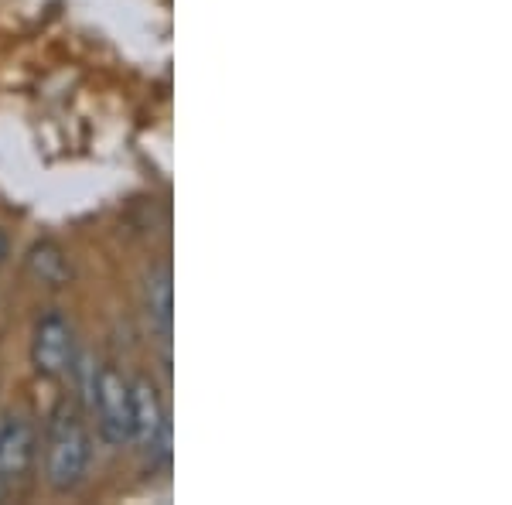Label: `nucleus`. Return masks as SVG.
Here are the masks:
<instances>
[{"instance_id":"f257e3e1","label":"nucleus","mask_w":512,"mask_h":505,"mask_svg":"<svg viewBox=\"0 0 512 505\" xmlns=\"http://www.w3.org/2000/svg\"><path fill=\"white\" fill-rule=\"evenodd\" d=\"M89 461H93V437L76 417H59L52 424L45 447V482L55 492H72L86 482Z\"/></svg>"},{"instance_id":"f03ea898","label":"nucleus","mask_w":512,"mask_h":505,"mask_svg":"<svg viewBox=\"0 0 512 505\" xmlns=\"http://www.w3.org/2000/svg\"><path fill=\"white\" fill-rule=\"evenodd\" d=\"M130 403H134V444L144 451L151 468L171 465V417L164 407L161 389L147 376L130 383Z\"/></svg>"},{"instance_id":"7ed1b4c3","label":"nucleus","mask_w":512,"mask_h":505,"mask_svg":"<svg viewBox=\"0 0 512 505\" xmlns=\"http://www.w3.org/2000/svg\"><path fill=\"white\" fill-rule=\"evenodd\" d=\"M93 410L96 430L103 444L127 447L134 444V403H130V379L120 369L103 366L93 376Z\"/></svg>"},{"instance_id":"20e7f679","label":"nucleus","mask_w":512,"mask_h":505,"mask_svg":"<svg viewBox=\"0 0 512 505\" xmlns=\"http://www.w3.org/2000/svg\"><path fill=\"white\" fill-rule=\"evenodd\" d=\"M76 362V335L72 325L59 311L45 314L35 325V338H31V366L41 379H59Z\"/></svg>"},{"instance_id":"39448f33","label":"nucleus","mask_w":512,"mask_h":505,"mask_svg":"<svg viewBox=\"0 0 512 505\" xmlns=\"http://www.w3.org/2000/svg\"><path fill=\"white\" fill-rule=\"evenodd\" d=\"M144 318L147 328L168 349L171 331H175V284H171V267L158 263L144 277Z\"/></svg>"},{"instance_id":"423d86ee","label":"nucleus","mask_w":512,"mask_h":505,"mask_svg":"<svg viewBox=\"0 0 512 505\" xmlns=\"http://www.w3.org/2000/svg\"><path fill=\"white\" fill-rule=\"evenodd\" d=\"M38 434L24 417H0V482H14L31 468Z\"/></svg>"},{"instance_id":"0eeeda50","label":"nucleus","mask_w":512,"mask_h":505,"mask_svg":"<svg viewBox=\"0 0 512 505\" xmlns=\"http://www.w3.org/2000/svg\"><path fill=\"white\" fill-rule=\"evenodd\" d=\"M28 273L38 284L59 291V287L69 284V256H65L62 246L52 243V239H38L28 250Z\"/></svg>"},{"instance_id":"6e6552de","label":"nucleus","mask_w":512,"mask_h":505,"mask_svg":"<svg viewBox=\"0 0 512 505\" xmlns=\"http://www.w3.org/2000/svg\"><path fill=\"white\" fill-rule=\"evenodd\" d=\"M4 256H7V236H4V229H0V263H4Z\"/></svg>"}]
</instances>
